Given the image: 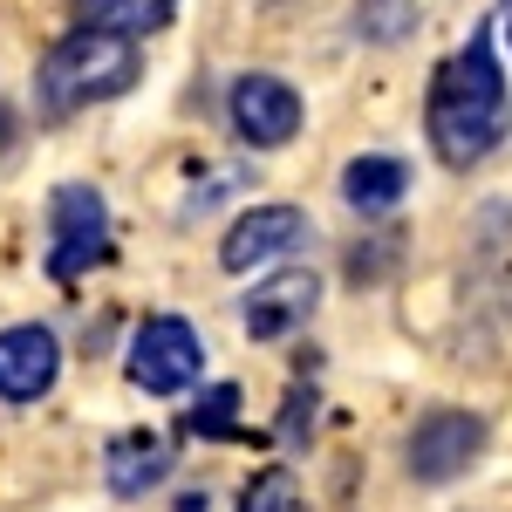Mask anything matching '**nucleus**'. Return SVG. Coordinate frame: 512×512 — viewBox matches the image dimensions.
Listing matches in <instances>:
<instances>
[{
	"label": "nucleus",
	"instance_id": "nucleus-1",
	"mask_svg": "<svg viewBox=\"0 0 512 512\" xmlns=\"http://www.w3.org/2000/svg\"><path fill=\"white\" fill-rule=\"evenodd\" d=\"M512 130V103H506V76L492 41L472 35L431 82V144L444 164H478L485 151H499Z\"/></svg>",
	"mask_w": 512,
	"mask_h": 512
},
{
	"label": "nucleus",
	"instance_id": "nucleus-2",
	"mask_svg": "<svg viewBox=\"0 0 512 512\" xmlns=\"http://www.w3.org/2000/svg\"><path fill=\"white\" fill-rule=\"evenodd\" d=\"M137 76H144V55H137L130 35H117V28H76V35L55 41L48 62H41V110L69 117L82 103L123 96Z\"/></svg>",
	"mask_w": 512,
	"mask_h": 512
},
{
	"label": "nucleus",
	"instance_id": "nucleus-4",
	"mask_svg": "<svg viewBox=\"0 0 512 512\" xmlns=\"http://www.w3.org/2000/svg\"><path fill=\"white\" fill-rule=\"evenodd\" d=\"M48 233H55L48 239V274L76 280L110 253V212H103V198L89 185H62L48 198Z\"/></svg>",
	"mask_w": 512,
	"mask_h": 512
},
{
	"label": "nucleus",
	"instance_id": "nucleus-8",
	"mask_svg": "<svg viewBox=\"0 0 512 512\" xmlns=\"http://www.w3.org/2000/svg\"><path fill=\"white\" fill-rule=\"evenodd\" d=\"M315 301H321V280L308 274V267H280L274 280H260V287L246 294L239 321H246L253 342H280V335H294L301 321L315 315Z\"/></svg>",
	"mask_w": 512,
	"mask_h": 512
},
{
	"label": "nucleus",
	"instance_id": "nucleus-5",
	"mask_svg": "<svg viewBox=\"0 0 512 512\" xmlns=\"http://www.w3.org/2000/svg\"><path fill=\"white\" fill-rule=\"evenodd\" d=\"M301 96H294V82L280 76H239L233 82V130L253 144V151H280V144H294V130H301Z\"/></svg>",
	"mask_w": 512,
	"mask_h": 512
},
{
	"label": "nucleus",
	"instance_id": "nucleus-14",
	"mask_svg": "<svg viewBox=\"0 0 512 512\" xmlns=\"http://www.w3.org/2000/svg\"><path fill=\"white\" fill-rule=\"evenodd\" d=\"M233 417H239V390L233 383H219V390H205L198 396V410L185 417L198 437H233Z\"/></svg>",
	"mask_w": 512,
	"mask_h": 512
},
{
	"label": "nucleus",
	"instance_id": "nucleus-6",
	"mask_svg": "<svg viewBox=\"0 0 512 512\" xmlns=\"http://www.w3.org/2000/svg\"><path fill=\"white\" fill-rule=\"evenodd\" d=\"M485 451V424L465 410H437L410 431V472L424 485H451L458 472H472V458Z\"/></svg>",
	"mask_w": 512,
	"mask_h": 512
},
{
	"label": "nucleus",
	"instance_id": "nucleus-11",
	"mask_svg": "<svg viewBox=\"0 0 512 512\" xmlns=\"http://www.w3.org/2000/svg\"><path fill=\"white\" fill-rule=\"evenodd\" d=\"M342 192H349L355 212H390L396 198L410 192V164L403 158H355L342 171Z\"/></svg>",
	"mask_w": 512,
	"mask_h": 512
},
{
	"label": "nucleus",
	"instance_id": "nucleus-16",
	"mask_svg": "<svg viewBox=\"0 0 512 512\" xmlns=\"http://www.w3.org/2000/svg\"><path fill=\"white\" fill-rule=\"evenodd\" d=\"M506 35H512V28H506Z\"/></svg>",
	"mask_w": 512,
	"mask_h": 512
},
{
	"label": "nucleus",
	"instance_id": "nucleus-9",
	"mask_svg": "<svg viewBox=\"0 0 512 512\" xmlns=\"http://www.w3.org/2000/svg\"><path fill=\"white\" fill-rule=\"evenodd\" d=\"M55 369H62V342H55L41 321L0 328V396H7V403L48 396L55 390Z\"/></svg>",
	"mask_w": 512,
	"mask_h": 512
},
{
	"label": "nucleus",
	"instance_id": "nucleus-13",
	"mask_svg": "<svg viewBox=\"0 0 512 512\" xmlns=\"http://www.w3.org/2000/svg\"><path fill=\"white\" fill-rule=\"evenodd\" d=\"M239 512H308V499H301V485H294V472H260L253 485H246V499H239Z\"/></svg>",
	"mask_w": 512,
	"mask_h": 512
},
{
	"label": "nucleus",
	"instance_id": "nucleus-3",
	"mask_svg": "<svg viewBox=\"0 0 512 512\" xmlns=\"http://www.w3.org/2000/svg\"><path fill=\"white\" fill-rule=\"evenodd\" d=\"M205 369V342H198L192 321L178 315H151L137 335H130V383L144 396H178L198 383Z\"/></svg>",
	"mask_w": 512,
	"mask_h": 512
},
{
	"label": "nucleus",
	"instance_id": "nucleus-12",
	"mask_svg": "<svg viewBox=\"0 0 512 512\" xmlns=\"http://www.w3.org/2000/svg\"><path fill=\"white\" fill-rule=\"evenodd\" d=\"M171 7L178 0H82V14H89V28H117V35H151L171 21Z\"/></svg>",
	"mask_w": 512,
	"mask_h": 512
},
{
	"label": "nucleus",
	"instance_id": "nucleus-7",
	"mask_svg": "<svg viewBox=\"0 0 512 512\" xmlns=\"http://www.w3.org/2000/svg\"><path fill=\"white\" fill-rule=\"evenodd\" d=\"M301 239H308V212H301V205H253L233 233H226L219 267H226V274L267 267V260H280V253H301Z\"/></svg>",
	"mask_w": 512,
	"mask_h": 512
},
{
	"label": "nucleus",
	"instance_id": "nucleus-10",
	"mask_svg": "<svg viewBox=\"0 0 512 512\" xmlns=\"http://www.w3.org/2000/svg\"><path fill=\"white\" fill-rule=\"evenodd\" d=\"M103 472H110V492H117V499H137V492L164 485V472H171V451H164V437L130 431V437H117V444H110Z\"/></svg>",
	"mask_w": 512,
	"mask_h": 512
},
{
	"label": "nucleus",
	"instance_id": "nucleus-15",
	"mask_svg": "<svg viewBox=\"0 0 512 512\" xmlns=\"http://www.w3.org/2000/svg\"><path fill=\"white\" fill-rule=\"evenodd\" d=\"M355 28H362L369 41H396V35L417 28V14H410V0H369V7L355 14Z\"/></svg>",
	"mask_w": 512,
	"mask_h": 512
}]
</instances>
